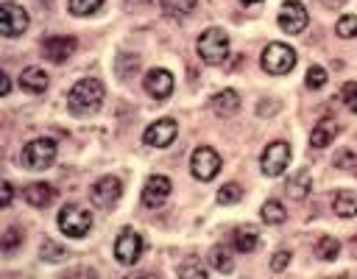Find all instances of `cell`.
<instances>
[{
	"mask_svg": "<svg viewBox=\"0 0 357 279\" xmlns=\"http://www.w3.org/2000/svg\"><path fill=\"white\" fill-rule=\"evenodd\" d=\"M288 265H291V251H276V254L271 257V268H273L276 273H282Z\"/></svg>",
	"mask_w": 357,
	"mask_h": 279,
	"instance_id": "e575fe53",
	"label": "cell"
},
{
	"mask_svg": "<svg viewBox=\"0 0 357 279\" xmlns=\"http://www.w3.org/2000/svg\"><path fill=\"white\" fill-rule=\"evenodd\" d=\"M190 171L198 182H212L218 176L221 171V157L215 148H209V146H201L193 151V160H190Z\"/></svg>",
	"mask_w": 357,
	"mask_h": 279,
	"instance_id": "8992f818",
	"label": "cell"
},
{
	"mask_svg": "<svg viewBox=\"0 0 357 279\" xmlns=\"http://www.w3.org/2000/svg\"><path fill=\"white\" fill-rule=\"evenodd\" d=\"M335 168H349V171H357V157L351 151H338L335 154Z\"/></svg>",
	"mask_w": 357,
	"mask_h": 279,
	"instance_id": "d6a6232c",
	"label": "cell"
},
{
	"mask_svg": "<svg viewBox=\"0 0 357 279\" xmlns=\"http://www.w3.org/2000/svg\"><path fill=\"white\" fill-rule=\"evenodd\" d=\"M243 198V187L238 184V182H229V184H224L221 190H218V201L221 204H238Z\"/></svg>",
	"mask_w": 357,
	"mask_h": 279,
	"instance_id": "83f0119b",
	"label": "cell"
},
{
	"mask_svg": "<svg viewBox=\"0 0 357 279\" xmlns=\"http://www.w3.org/2000/svg\"><path fill=\"white\" fill-rule=\"evenodd\" d=\"M243 3H249V6H251V3H260V0H243Z\"/></svg>",
	"mask_w": 357,
	"mask_h": 279,
	"instance_id": "ab89813d",
	"label": "cell"
},
{
	"mask_svg": "<svg viewBox=\"0 0 357 279\" xmlns=\"http://www.w3.org/2000/svg\"><path fill=\"white\" fill-rule=\"evenodd\" d=\"M20 162L28 168V171H45L56 162V143L48 137H39V140H31V143L23 148L20 154Z\"/></svg>",
	"mask_w": 357,
	"mask_h": 279,
	"instance_id": "5b68a950",
	"label": "cell"
},
{
	"mask_svg": "<svg viewBox=\"0 0 357 279\" xmlns=\"http://www.w3.org/2000/svg\"><path fill=\"white\" fill-rule=\"evenodd\" d=\"M139 3H151V0H139Z\"/></svg>",
	"mask_w": 357,
	"mask_h": 279,
	"instance_id": "60d3db41",
	"label": "cell"
},
{
	"mask_svg": "<svg viewBox=\"0 0 357 279\" xmlns=\"http://www.w3.org/2000/svg\"><path fill=\"white\" fill-rule=\"evenodd\" d=\"M23 198H26L31 206L42 209V206H50V204H53L56 190H53L50 184H45V182H37V184H28V187L23 190Z\"/></svg>",
	"mask_w": 357,
	"mask_h": 279,
	"instance_id": "2e32d148",
	"label": "cell"
},
{
	"mask_svg": "<svg viewBox=\"0 0 357 279\" xmlns=\"http://www.w3.org/2000/svg\"><path fill=\"white\" fill-rule=\"evenodd\" d=\"M101 3L104 0H70V12H73L76 17H90V15H95L98 9H101Z\"/></svg>",
	"mask_w": 357,
	"mask_h": 279,
	"instance_id": "4316f807",
	"label": "cell"
},
{
	"mask_svg": "<svg viewBox=\"0 0 357 279\" xmlns=\"http://www.w3.org/2000/svg\"><path fill=\"white\" fill-rule=\"evenodd\" d=\"M195 50H198L201 61H206V64H224L229 56V37L224 34V28H206L198 37Z\"/></svg>",
	"mask_w": 357,
	"mask_h": 279,
	"instance_id": "3957f363",
	"label": "cell"
},
{
	"mask_svg": "<svg viewBox=\"0 0 357 279\" xmlns=\"http://www.w3.org/2000/svg\"><path fill=\"white\" fill-rule=\"evenodd\" d=\"M0 190H3V201H0V204L9 206V204H12V198H15V187H12V182H3V187H0Z\"/></svg>",
	"mask_w": 357,
	"mask_h": 279,
	"instance_id": "74e56055",
	"label": "cell"
},
{
	"mask_svg": "<svg viewBox=\"0 0 357 279\" xmlns=\"http://www.w3.org/2000/svg\"><path fill=\"white\" fill-rule=\"evenodd\" d=\"M276 23L284 34H302L307 28L310 17H307V9L299 3V0H284L279 15H276Z\"/></svg>",
	"mask_w": 357,
	"mask_h": 279,
	"instance_id": "52a82bcc",
	"label": "cell"
},
{
	"mask_svg": "<svg viewBox=\"0 0 357 279\" xmlns=\"http://www.w3.org/2000/svg\"><path fill=\"white\" fill-rule=\"evenodd\" d=\"M176 273H179V276H193V279H204V276H206L204 268H179Z\"/></svg>",
	"mask_w": 357,
	"mask_h": 279,
	"instance_id": "d590c367",
	"label": "cell"
},
{
	"mask_svg": "<svg viewBox=\"0 0 357 279\" xmlns=\"http://www.w3.org/2000/svg\"><path fill=\"white\" fill-rule=\"evenodd\" d=\"M257 243H260V235H257L254 227H238V229L232 232V246H235L238 251H243V254L254 251Z\"/></svg>",
	"mask_w": 357,
	"mask_h": 279,
	"instance_id": "ffe728a7",
	"label": "cell"
},
{
	"mask_svg": "<svg viewBox=\"0 0 357 279\" xmlns=\"http://www.w3.org/2000/svg\"><path fill=\"white\" fill-rule=\"evenodd\" d=\"M142 251H146V240H142L139 232L123 229V232L117 235V240H115V257H117V262L134 265V262L142 257Z\"/></svg>",
	"mask_w": 357,
	"mask_h": 279,
	"instance_id": "ba28073f",
	"label": "cell"
},
{
	"mask_svg": "<svg viewBox=\"0 0 357 279\" xmlns=\"http://www.w3.org/2000/svg\"><path fill=\"white\" fill-rule=\"evenodd\" d=\"M39 254H42V260H50V262H56V260H61L67 251H64V246H59V243H53V240H42V249H39Z\"/></svg>",
	"mask_w": 357,
	"mask_h": 279,
	"instance_id": "4dcf8cb0",
	"label": "cell"
},
{
	"mask_svg": "<svg viewBox=\"0 0 357 279\" xmlns=\"http://www.w3.org/2000/svg\"><path fill=\"white\" fill-rule=\"evenodd\" d=\"M120 195H123V184H120V179H115V176H104V179H98V182L90 187V198H93V204L101 206V209L112 206Z\"/></svg>",
	"mask_w": 357,
	"mask_h": 279,
	"instance_id": "7c38bea8",
	"label": "cell"
},
{
	"mask_svg": "<svg viewBox=\"0 0 357 279\" xmlns=\"http://www.w3.org/2000/svg\"><path fill=\"white\" fill-rule=\"evenodd\" d=\"M142 87H146V93L151 95V98H157V101H165V98H171V93H173V76L168 73V70H162V67H154L151 73L146 76V81H142Z\"/></svg>",
	"mask_w": 357,
	"mask_h": 279,
	"instance_id": "5bb4252c",
	"label": "cell"
},
{
	"mask_svg": "<svg viewBox=\"0 0 357 279\" xmlns=\"http://www.w3.org/2000/svg\"><path fill=\"white\" fill-rule=\"evenodd\" d=\"M209 265L215 268V271H221V273H232V271H235L232 254H229L224 246H215V249L209 251Z\"/></svg>",
	"mask_w": 357,
	"mask_h": 279,
	"instance_id": "cb8c5ba5",
	"label": "cell"
},
{
	"mask_svg": "<svg viewBox=\"0 0 357 279\" xmlns=\"http://www.w3.org/2000/svg\"><path fill=\"white\" fill-rule=\"evenodd\" d=\"M76 45L79 42L73 37H48V39H42V53H45L48 61L61 64V61H67L70 56L76 53Z\"/></svg>",
	"mask_w": 357,
	"mask_h": 279,
	"instance_id": "4fadbf2b",
	"label": "cell"
},
{
	"mask_svg": "<svg viewBox=\"0 0 357 279\" xmlns=\"http://www.w3.org/2000/svg\"><path fill=\"white\" fill-rule=\"evenodd\" d=\"M168 195H171V179H165V176H151L146 182V187H142V204L148 209L162 206L168 201Z\"/></svg>",
	"mask_w": 357,
	"mask_h": 279,
	"instance_id": "9a60e30c",
	"label": "cell"
},
{
	"mask_svg": "<svg viewBox=\"0 0 357 279\" xmlns=\"http://www.w3.org/2000/svg\"><path fill=\"white\" fill-rule=\"evenodd\" d=\"M257 109H260L262 117H268V115H273V109H279V104H276V101H260Z\"/></svg>",
	"mask_w": 357,
	"mask_h": 279,
	"instance_id": "8d00e7d4",
	"label": "cell"
},
{
	"mask_svg": "<svg viewBox=\"0 0 357 279\" xmlns=\"http://www.w3.org/2000/svg\"><path fill=\"white\" fill-rule=\"evenodd\" d=\"M335 34L349 39V37H357V17L354 15H343L338 23H335Z\"/></svg>",
	"mask_w": 357,
	"mask_h": 279,
	"instance_id": "f1b7e54d",
	"label": "cell"
},
{
	"mask_svg": "<svg viewBox=\"0 0 357 279\" xmlns=\"http://www.w3.org/2000/svg\"><path fill=\"white\" fill-rule=\"evenodd\" d=\"M48 84H50V79H48V73L42 67H26L23 70V76H20V87L23 90H28V93H45L48 90Z\"/></svg>",
	"mask_w": 357,
	"mask_h": 279,
	"instance_id": "e0dca14e",
	"label": "cell"
},
{
	"mask_svg": "<svg viewBox=\"0 0 357 279\" xmlns=\"http://www.w3.org/2000/svg\"><path fill=\"white\" fill-rule=\"evenodd\" d=\"M20 240H23V232H20L17 227H12V229L3 235V251H6V254H9V251H15Z\"/></svg>",
	"mask_w": 357,
	"mask_h": 279,
	"instance_id": "836d02e7",
	"label": "cell"
},
{
	"mask_svg": "<svg viewBox=\"0 0 357 279\" xmlns=\"http://www.w3.org/2000/svg\"><path fill=\"white\" fill-rule=\"evenodd\" d=\"M332 209L340 218H354L357 215V193L354 190H338L332 198Z\"/></svg>",
	"mask_w": 357,
	"mask_h": 279,
	"instance_id": "ac0fdd59",
	"label": "cell"
},
{
	"mask_svg": "<svg viewBox=\"0 0 357 279\" xmlns=\"http://www.w3.org/2000/svg\"><path fill=\"white\" fill-rule=\"evenodd\" d=\"M212 109H215V115H235L240 109V95L235 90H224L218 95H212Z\"/></svg>",
	"mask_w": 357,
	"mask_h": 279,
	"instance_id": "44dd1931",
	"label": "cell"
},
{
	"mask_svg": "<svg viewBox=\"0 0 357 279\" xmlns=\"http://www.w3.org/2000/svg\"><path fill=\"white\" fill-rule=\"evenodd\" d=\"M176 134H179L176 120L173 117H162V120H157V123H151L146 128L142 140H146V146H151V148H168L176 140Z\"/></svg>",
	"mask_w": 357,
	"mask_h": 279,
	"instance_id": "8fae6325",
	"label": "cell"
},
{
	"mask_svg": "<svg viewBox=\"0 0 357 279\" xmlns=\"http://www.w3.org/2000/svg\"><path fill=\"white\" fill-rule=\"evenodd\" d=\"M260 64H262L265 73H271V76H288L291 70L296 67V50L291 45H284V42H271L262 50Z\"/></svg>",
	"mask_w": 357,
	"mask_h": 279,
	"instance_id": "7a4b0ae2",
	"label": "cell"
},
{
	"mask_svg": "<svg viewBox=\"0 0 357 279\" xmlns=\"http://www.w3.org/2000/svg\"><path fill=\"white\" fill-rule=\"evenodd\" d=\"M28 28V12L12 0H6L3 6H0V34L3 37H17Z\"/></svg>",
	"mask_w": 357,
	"mask_h": 279,
	"instance_id": "30bf717a",
	"label": "cell"
},
{
	"mask_svg": "<svg viewBox=\"0 0 357 279\" xmlns=\"http://www.w3.org/2000/svg\"><path fill=\"white\" fill-rule=\"evenodd\" d=\"M310 190H313V176H310V171H299V173L288 182V195H291V198H296V201L307 198V195H310Z\"/></svg>",
	"mask_w": 357,
	"mask_h": 279,
	"instance_id": "7402d4cb",
	"label": "cell"
},
{
	"mask_svg": "<svg viewBox=\"0 0 357 279\" xmlns=\"http://www.w3.org/2000/svg\"><path fill=\"white\" fill-rule=\"evenodd\" d=\"M59 229L67 238H84L93 229V215L81 204H64L59 209Z\"/></svg>",
	"mask_w": 357,
	"mask_h": 279,
	"instance_id": "277c9868",
	"label": "cell"
},
{
	"mask_svg": "<svg viewBox=\"0 0 357 279\" xmlns=\"http://www.w3.org/2000/svg\"><path fill=\"white\" fill-rule=\"evenodd\" d=\"M338 254H340V243H338L335 238H321V240L316 243V257H318V260L332 262Z\"/></svg>",
	"mask_w": 357,
	"mask_h": 279,
	"instance_id": "484cf974",
	"label": "cell"
},
{
	"mask_svg": "<svg viewBox=\"0 0 357 279\" xmlns=\"http://www.w3.org/2000/svg\"><path fill=\"white\" fill-rule=\"evenodd\" d=\"M12 93V79H9V73H3V90H0V95H9Z\"/></svg>",
	"mask_w": 357,
	"mask_h": 279,
	"instance_id": "f35d334b",
	"label": "cell"
},
{
	"mask_svg": "<svg viewBox=\"0 0 357 279\" xmlns=\"http://www.w3.org/2000/svg\"><path fill=\"white\" fill-rule=\"evenodd\" d=\"M340 98H343V104H346L351 112H357V81H349V84H343V90H340Z\"/></svg>",
	"mask_w": 357,
	"mask_h": 279,
	"instance_id": "1f68e13d",
	"label": "cell"
},
{
	"mask_svg": "<svg viewBox=\"0 0 357 279\" xmlns=\"http://www.w3.org/2000/svg\"><path fill=\"white\" fill-rule=\"evenodd\" d=\"M305 84H307L310 90H321V87L327 84V70H324V67H318V64H313V67L307 70Z\"/></svg>",
	"mask_w": 357,
	"mask_h": 279,
	"instance_id": "f546056e",
	"label": "cell"
},
{
	"mask_svg": "<svg viewBox=\"0 0 357 279\" xmlns=\"http://www.w3.org/2000/svg\"><path fill=\"white\" fill-rule=\"evenodd\" d=\"M162 6H165V12L173 15V17H187V15L195 12L198 0H162Z\"/></svg>",
	"mask_w": 357,
	"mask_h": 279,
	"instance_id": "d4e9b609",
	"label": "cell"
},
{
	"mask_svg": "<svg viewBox=\"0 0 357 279\" xmlns=\"http://www.w3.org/2000/svg\"><path fill=\"white\" fill-rule=\"evenodd\" d=\"M104 104V84L98 79H81L67 93V106L73 115H93Z\"/></svg>",
	"mask_w": 357,
	"mask_h": 279,
	"instance_id": "6da1fadb",
	"label": "cell"
},
{
	"mask_svg": "<svg viewBox=\"0 0 357 279\" xmlns=\"http://www.w3.org/2000/svg\"><path fill=\"white\" fill-rule=\"evenodd\" d=\"M288 162H291V146H288V143H282V140H279V143H271V146L262 151L260 168H262V173H265V176L276 179V176H282V173H284Z\"/></svg>",
	"mask_w": 357,
	"mask_h": 279,
	"instance_id": "9c48e42d",
	"label": "cell"
},
{
	"mask_svg": "<svg viewBox=\"0 0 357 279\" xmlns=\"http://www.w3.org/2000/svg\"><path fill=\"white\" fill-rule=\"evenodd\" d=\"M260 218H262L265 224H271V227H279V224H284V218H288V209H284L279 201L268 198V201L262 204V209H260Z\"/></svg>",
	"mask_w": 357,
	"mask_h": 279,
	"instance_id": "603a6c76",
	"label": "cell"
},
{
	"mask_svg": "<svg viewBox=\"0 0 357 279\" xmlns=\"http://www.w3.org/2000/svg\"><path fill=\"white\" fill-rule=\"evenodd\" d=\"M335 134H338V123L335 120H321L313 128V134H310V146L313 148H327L332 140H335Z\"/></svg>",
	"mask_w": 357,
	"mask_h": 279,
	"instance_id": "d6986e66",
	"label": "cell"
}]
</instances>
